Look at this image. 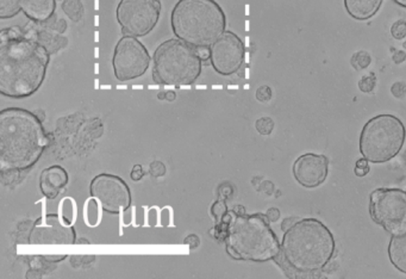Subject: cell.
I'll use <instances>...</instances> for the list:
<instances>
[{"mask_svg": "<svg viewBox=\"0 0 406 279\" xmlns=\"http://www.w3.org/2000/svg\"><path fill=\"white\" fill-rule=\"evenodd\" d=\"M368 160L367 159H359L358 162H356V166H355V175H358V177H365V175H367L369 173V165H368Z\"/></svg>", "mask_w": 406, "mask_h": 279, "instance_id": "26", "label": "cell"}, {"mask_svg": "<svg viewBox=\"0 0 406 279\" xmlns=\"http://www.w3.org/2000/svg\"><path fill=\"white\" fill-rule=\"evenodd\" d=\"M22 11L21 0H0V18L10 19Z\"/></svg>", "mask_w": 406, "mask_h": 279, "instance_id": "19", "label": "cell"}, {"mask_svg": "<svg viewBox=\"0 0 406 279\" xmlns=\"http://www.w3.org/2000/svg\"><path fill=\"white\" fill-rule=\"evenodd\" d=\"M371 220L391 235L406 231V191L402 189H376L369 196Z\"/></svg>", "mask_w": 406, "mask_h": 279, "instance_id": "8", "label": "cell"}, {"mask_svg": "<svg viewBox=\"0 0 406 279\" xmlns=\"http://www.w3.org/2000/svg\"><path fill=\"white\" fill-rule=\"evenodd\" d=\"M90 195L108 214H119L131 206L133 196L128 184L118 175L100 173L92 179Z\"/></svg>", "mask_w": 406, "mask_h": 279, "instance_id": "11", "label": "cell"}, {"mask_svg": "<svg viewBox=\"0 0 406 279\" xmlns=\"http://www.w3.org/2000/svg\"><path fill=\"white\" fill-rule=\"evenodd\" d=\"M246 47L235 32L225 30L210 47V64L218 75L230 77L242 68Z\"/></svg>", "mask_w": 406, "mask_h": 279, "instance_id": "12", "label": "cell"}, {"mask_svg": "<svg viewBox=\"0 0 406 279\" xmlns=\"http://www.w3.org/2000/svg\"><path fill=\"white\" fill-rule=\"evenodd\" d=\"M203 60L197 48L179 39L164 41L153 55V78L167 86H188L202 75Z\"/></svg>", "mask_w": 406, "mask_h": 279, "instance_id": "6", "label": "cell"}, {"mask_svg": "<svg viewBox=\"0 0 406 279\" xmlns=\"http://www.w3.org/2000/svg\"><path fill=\"white\" fill-rule=\"evenodd\" d=\"M66 256H44L42 259L48 262H59L65 260Z\"/></svg>", "mask_w": 406, "mask_h": 279, "instance_id": "34", "label": "cell"}, {"mask_svg": "<svg viewBox=\"0 0 406 279\" xmlns=\"http://www.w3.org/2000/svg\"><path fill=\"white\" fill-rule=\"evenodd\" d=\"M28 241L30 244H75L77 235L74 228L59 215L49 214L36 220Z\"/></svg>", "mask_w": 406, "mask_h": 279, "instance_id": "13", "label": "cell"}, {"mask_svg": "<svg viewBox=\"0 0 406 279\" xmlns=\"http://www.w3.org/2000/svg\"><path fill=\"white\" fill-rule=\"evenodd\" d=\"M336 252L333 233L317 218H302L285 231L274 259L289 278H320Z\"/></svg>", "mask_w": 406, "mask_h": 279, "instance_id": "2", "label": "cell"}, {"mask_svg": "<svg viewBox=\"0 0 406 279\" xmlns=\"http://www.w3.org/2000/svg\"><path fill=\"white\" fill-rule=\"evenodd\" d=\"M21 8L32 22H48L55 12L57 0H21Z\"/></svg>", "mask_w": 406, "mask_h": 279, "instance_id": "16", "label": "cell"}, {"mask_svg": "<svg viewBox=\"0 0 406 279\" xmlns=\"http://www.w3.org/2000/svg\"><path fill=\"white\" fill-rule=\"evenodd\" d=\"M404 48H406V42L404 44Z\"/></svg>", "mask_w": 406, "mask_h": 279, "instance_id": "42", "label": "cell"}, {"mask_svg": "<svg viewBox=\"0 0 406 279\" xmlns=\"http://www.w3.org/2000/svg\"><path fill=\"white\" fill-rule=\"evenodd\" d=\"M396 4L399 5V6H402L404 9H406V0H394Z\"/></svg>", "mask_w": 406, "mask_h": 279, "instance_id": "40", "label": "cell"}, {"mask_svg": "<svg viewBox=\"0 0 406 279\" xmlns=\"http://www.w3.org/2000/svg\"><path fill=\"white\" fill-rule=\"evenodd\" d=\"M233 211L236 215L246 214V210H244V208H243V206H241V205H236V206L233 208Z\"/></svg>", "mask_w": 406, "mask_h": 279, "instance_id": "39", "label": "cell"}, {"mask_svg": "<svg viewBox=\"0 0 406 279\" xmlns=\"http://www.w3.org/2000/svg\"><path fill=\"white\" fill-rule=\"evenodd\" d=\"M405 139V126L399 118L394 115H379L363 126L360 153L373 164L389 162L400 153Z\"/></svg>", "mask_w": 406, "mask_h": 279, "instance_id": "7", "label": "cell"}, {"mask_svg": "<svg viewBox=\"0 0 406 279\" xmlns=\"http://www.w3.org/2000/svg\"><path fill=\"white\" fill-rule=\"evenodd\" d=\"M151 55L146 46L135 36L123 35L113 52V67L119 81H130L146 75L151 66Z\"/></svg>", "mask_w": 406, "mask_h": 279, "instance_id": "10", "label": "cell"}, {"mask_svg": "<svg viewBox=\"0 0 406 279\" xmlns=\"http://www.w3.org/2000/svg\"><path fill=\"white\" fill-rule=\"evenodd\" d=\"M371 57L367 52H355L353 57H351V65L355 70H365L367 68L368 66L371 65Z\"/></svg>", "mask_w": 406, "mask_h": 279, "instance_id": "21", "label": "cell"}, {"mask_svg": "<svg viewBox=\"0 0 406 279\" xmlns=\"http://www.w3.org/2000/svg\"><path fill=\"white\" fill-rule=\"evenodd\" d=\"M224 242L230 257L243 262L274 260L281 247L266 215H236L233 210L229 211Z\"/></svg>", "mask_w": 406, "mask_h": 279, "instance_id": "4", "label": "cell"}, {"mask_svg": "<svg viewBox=\"0 0 406 279\" xmlns=\"http://www.w3.org/2000/svg\"><path fill=\"white\" fill-rule=\"evenodd\" d=\"M68 172L62 166L52 165L44 169L39 177V190L48 200H54L67 186Z\"/></svg>", "mask_w": 406, "mask_h": 279, "instance_id": "15", "label": "cell"}, {"mask_svg": "<svg viewBox=\"0 0 406 279\" xmlns=\"http://www.w3.org/2000/svg\"><path fill=\"white\" fill-rule=\"evenodd\" d=\"M197 52H198V55L203 61H206V60H210V48H198L197 49Z\"/></svg>", "mask_w": 406, "mask_h": 279, "instance_id": "36", "label": "cell"}, {"mask_svg": "<svg viewBox=\"0 0 406 279\" xmlns=\"http://www.w3.org/2000/svg\"><path fill=\"white\" fill-rule=\"evenodd\" d=\"M62 9L70 19H73L74 22H78L81 19L84 6L80 0H65L62 4Z\"/></svg>", "mask_w": 406, "mask_h": 279, "instance_id": "20", "label": "cell"}, {"mask_svg": "<svg viewBox=\"0 0 406 279\" xmlns=\"http://www.w3.org/2000/svg\"><path fill=\"white\" fill-rule=\"evenodd\" d=\"M47 131L37 115L22 108L0 111V172H24L48 147Z\"/></svg>", "mask_w": 406, "mask_h": 279, "instance_id": "3", "label": "cell"}, {"mask_svg": "<svg viewBox=\"0 0 406 279\" xmlns=\"http://www.w3.org/2000/svg\"><path fill=\"white\" fill-rule=\"evenodd\" d=\"M41 276L42 275H41V272H39V270L32 269L26 273V278H41Z\"/></svg>", "mask_w": 406, "mask_h": 279, "instance_id": "37", "label": "cell"}, {"mask_svg": "<svg viewBox=\"0 0 406 279\" xmlns=\"http://www.w3.org/2000/svg\"><path fill=\"white\" fill-rule=\"evenodd\" d=\"M376 77L373 72L368 75H363L359 81L360 91H362L363 93H371L376 88Z\"/></svg>", "mask_w": 406, "mask_h": 279, "instance_id": "24", "label": "cell"}, {"mask_svg": "<svg viewBox=\"0 0 406 279\" xmlns=\"http://www.w3.org/2000/svg\"><path fill=\"white\" fill-rule=\"evenodd\" d=\"M255 128L261 135H269L274 129V122L271 117H261L256 121Z\"/></svg>", "mask_w": 406, "mask_h": 279, "instance_id": "23", "label": "cell"}, {"mask_svg": "<svg viewBox=\"0 0 406 279\" xmlns=\"http://www.w3.org/2000/svg\"><path fill=\"white\" fill-rule=\"evenodd\" d=\"M405 52H403V50H396V52H394V61L396 62V64H402V62L405 61Z\"/></svg>", "mask_w": 406, "mask_h": 279, "instance_id": "35", "label": "cell"}, {"mask_svg": "<svg viewBox=\"0 0 406 279\" xmlns=\"http://www.w3.org/2000/svg\"><path fill=\"white\" fill-rule=\"evenodd\" d=\"M383 0H345V8L350 17L367 21L380 10Z\"/></svg>", "mask_w": 406, "mask_h": 279, "instance_id": "17", "label": "cell"}, {"mask_svg": "<svg viewBox=\"0 0 406 279\" xmlns=\"http://www.w3.org/2000/svg\"><path fill=\"white\" fill-rule=\"evenodd\" d=\"M389 262L398 271L406 275V231L392 235L387 249Z\"/></svg>", "mask_w": 406, "mask_h": 279, "instance_id": "18", "label": "cell"}, {"mask_svg": "<svg viewBox=\"0 0 406 279\" xmlns=\"http://www.w3.org/2000/svg\"><path fill=\"white\" fill-rule=\"evenodd\" d=\"M228 213H229V211H228V208H226L224 200L215 202L213 205H212L211 214L215 216V218H216V226H218V224H221V223L223 222V220H224V218Z\"/></svg>", "mask_w": 406, "mask_h": 279, "instance_id": "22", "label": "cell"}, {"mask_svg": "<svg viewBox=\"0 0 406 279\" xmlns=\"http://www.w3.org/2000/svg\"><path fill=\"white\" fill-rule=\"evenodd\" d=\"M391 92L396 98H403L406 95V85L402 81L394 83L391 88Z\"/></svg>", "mask_w": 406, "mask_h": 279, "instance_id": "29", "label": "cell"}, {"mask_svg": "<svg viewBox=\"0 0 406 279\" xmlns=\"http://www.w3.org/2000/svg\"><path fill=\"white\" fill-rule=\"evenodd\" d=\"M273 92L272 88H269V86H260L258 90H256V99L259 102H264L271 101V98H272Z\"/></svg>", "mask_w": 406, "mask_h": 279, "instance_id": "27", "label": "cell"}, {"mask_svg": "<svg viewBox=\"0 0 406 279\" xmlns=\"http://www.w3.org/2000/svg\"><path fill=\"white\" fill-rule=\"evenodd\" d=\"M161 9L160 0H121L117 5V22L124 35L143 37L159 23Z\"/></svg>", "mask_w": 406, "mask_h": 279, "instance_id": "9", "label": "cell"}, {"mask_svg": "<svg viewBox=\"0 0 406 279\" xmlns=\"http://www.w3.org/2000/svg\"><path fill=\"white\" fill-rule=\"evenodd\" d=\"M50 52L18 28L0 32V93L13 99L35 95L47 77Z\"/></svg>", "mask_w": 406, "mask_h": 279, "instance_id": "1", "label": "cell"}, {"mask_svg": "<svg viewBox=\"0 0 406 279\" xmlns=\"http://www.w3.org/2000/svg\"><path fill=\"white\" fill-rule=\"evenodd\" d=\"M175 97H177V95H175V92L167 91L166 92V96H164V99H167V101L169 102H173L174 99H175Z\"/></svg>", "mask_w": 406, "mask_h": 279, "instance_id": "38", "label": "cell"}, {"mask_svg": "<svg viewBox=\"0 0 406 279\" xmlns=\"http://www.w3.org/2000/svg\"><path fill=\"white\" fill-rule=\"evenodd\" d=\"M175 37L195 48H210L226 30V16L216 0H177L171 13Z\"/></svg>", "mask_w": 406, "mask_h": 279, "instance_id": "5", "label": "cell"}, {"mask_svg": "<svg viewBox=\"0 0 406 279\" xmlns=\"http://www.w3.org/2000/svg\"><path fill=\"white\" fill-rule=\"evenodd\" d=\"M166 173V167H164V164L160 162H154L151 165V175L153 177H156V178H159V177H162Z\"/></svg>", "mask_w": 406, "mask_h": 279, "instance_id": "28", "label": "cell"}, {"mask_svg": "<svg viewBox=\"0 0 406 279\" xmlns=\"http://www.w3.org/2000/svg\"><path fill=\"white\" fill-rule=\"evenodd\" d=\"M292 171L296 180L304 188H318L328 177L329 159L322 154L307 153L294 162Z\"/></svg>", "mask_w": 406, "mask_h": 279, "instance_id": "14", "label": "cell"}, {"mask_svg": "<svg viewBox=\"0 0 406 279\" xmlns=\"http://www.w3.org/2000/svg\"><path fill=\"white\" fill-rule=\"evenodd\" d=\"M299 220H300V218H285V220H284V221H282V223H281V229H282V231H289V229H290V228L292 227V226H294V224H296V223L298 222Z\"/></svg>", "mask_w": 406, "mask_h": 279, "instance_id": "32", "label": "cell"}, {"mask_svg": "<svg viewBox=\"0 0 406 279\" xmlns=\"http://www.w3.org/2000/svg\"><path fill=\"white\" fill-rule=\"evenodd\" d=\"M77 244H90V241L88 240H77Z\"/></svg>", "mask_w": 406, "mask_h": 279, "instance_id": "41", "label": "cell"}, {"mask_svg": "<svg viewBox=\"0 0 406 279\" xmlns=\"http://www.w3.org/2000/svg\"><path fill=\"white\" fill-rule=\"evenodd\" d=\"M184 244H188L191 249H197V247L199 246V244H200V241H199L198 236L195 235V234H192V235L187 236V238H186V240L184 241Z\"/></svg>", "mask_w": 406, "mask_h": 279, "instance_id": "33", "label": "cell"}, {"mask_svg": "<svg viewBox=\"0 0 406 279\" xmlns=\"http://www.w3.org/2000/svg\"><path fill=\"white\" fill-rule=\"evenodd\" d=\"M266 218H268L269 222H277L278 220L280 218V211L277 208H271L267 210Z\"/></svg>", "mask_w": 406, "mask_h": 279, "instance_id": "31", "label": "cell"}, {"mask_svg": "<svg viewBox=\"0 0 406 279\" xmlns=\"http://www.w3.org/2000/svg\"><path fill=\"white\" fill-rule=\"evenodd\" d=\"M143 175H144V172H143L142 166L135 165L131 170V173H130V178L133 179L134 182H139L143 178Z\"/></svg>", "mask_w": 406, "mask_h": 279, "instance_id": "30", "label": "cell"}, {"mask_svg": "<svg viewBox=\"0 0 406 279\" xmlns=\"http://www.w3.org/2000/svg\"><path fill=\"white\" fill-rule=\"evenodd\" d=\"M391 35L394 36V39H402L406 37V22L403 19H399L397 22L394 23V26L391 28Z\"/></svg>", "mask_w": 406, "mask_h": 279, "instance_id": "25", "label": "cell"}]
</instances>
